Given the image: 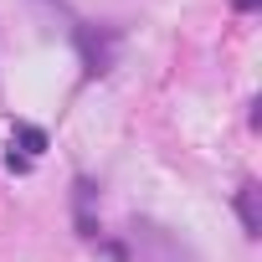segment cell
Instances as JSON below:
<instances>
[{
	"mask_svg": "<svg viewBox=\"0 0 262 262\" xmlns=\"http://www.w3.org/2000/svg\"><path fill=\"white\" fill-rule=\"evenodd\" d=\"M236 211H242V226H247V236H262V211H257V185H242V195H236Z\"/></svg>",
	"mask_w": 262,
	"mask_h": 262,
	"instance_id": "1",
	"label": "cell"
},
{
	"mask_svg": "<svg viewBox=\"0 0 262 262\" xmlns=\"http://www.w3.org/2000/svg\"><path fill=\"white\" fill-rule=\"evenodd\" d=\"M16 139H21V149H26V160L47 149V134H41V128H31V123H21V128H16Z\"/></svg>",
	"mask_w": 262,
	"mask_h": 262,
	"instance_id": "2",
	"label": "cell"
},
{
	"mask_svg": "<svg viewBox=\"0 0 262 262\" xmlns=\"http://www.w3.org/2000/svg\"><path fill=\"white\" fill-rule=\"evenodd\" d=\"M236 6H257V0H236Z\"/></svg>",
	"mask_w": 262,
	"mask_h": 262,
	"instance_id": "3",
	"label": "cell"
}]
</instances>
